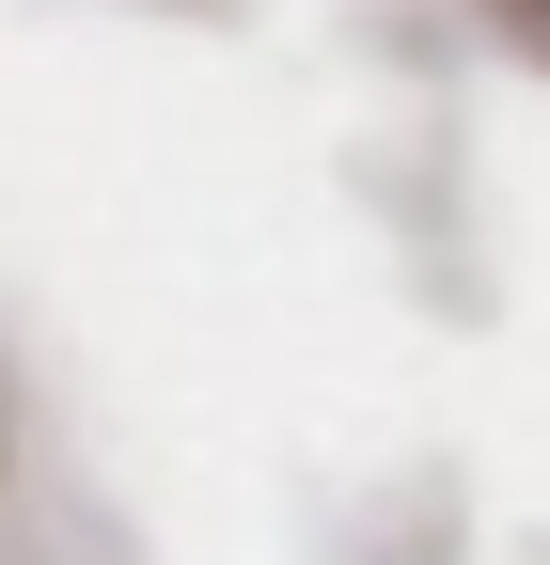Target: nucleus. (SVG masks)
Wrapping results in <instances>:
<instances>
[]
</instances>
